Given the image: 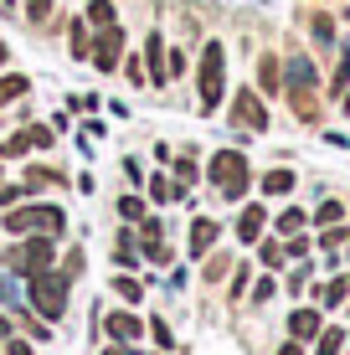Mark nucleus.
Instances as JSON below:
<instances>
[{
  "mask_svg": "<svg viewBox=\"0 0 350 355\" xmlns=\"http://www.w3.org/2000/svg\"><path fill=\"white\" fill-rule=\"evenodd\" d=\"M52 6H57V0H21V10H26V21H31V26H42V21L52 16Z\"/></svg>",
  "mask_w": 350,
  "mask_h": 355,
  "instance_id": "33",
  "label": "nucleus"
},
{
  "mask_svg": "<svg viewBox=\"0 0 350 355\" xmlns=\"http://www.w3.org/2000/svg\"><path fill=\"white\" fill-rule=\"evenodd\" d=\"M26 93H31V78H26V72H0V108L16 103V98H26Z\"/></svg>",
  "mask_w": 350,
  "mask_h": 355,
  "instance_id": "19",
  "label": "nucleus"
},
{
  "mask_svg": "<svg viewBox=\"0 0 350 355\" xmlns=\"http://www.w3.org/2000/svg\"><path fill=\"white\" fill-rule=\"evenodd\" d=\"M119 72H124V78L134 83V88H150V78H144V57H139V52H129L124 62H119Z\"/></svg>",
  "mask_w": 350,
  "mask_h": 355,
  "instance_id": "28",
  "label": "nucleus"
},
{
  "mask_svg": "<svg viewBox=\"0 0 350 355\" xmlns=\"http://www.w3.org/2000/svg\"><path fill=\"white\" fill-rule=\"evenodd\" d=\"M288 191H294V170H288V165H279V170L263 175V196H288Z\"/></svg>",
  "mask_w": 350,
  "mask_h": 355,
  "instance_id": "24",
  "label": "nucleus"
},
{
  "mask_svg": "<svg viewBox=\"0 0 350 355\" xmlns=\"http://www.w3.org/2000/svg\"><path fill=\"white\" fill-rule=\"evenodd\" d=\"M46 268H57V237H46V232H26V242L6 252V273L16 278H36Z\"/></svg>",
  "mask_w": 350,
  "mask_h": 355,
  "instance_id": "1",
  "label": "nucleus"
},
{
  "mask_svg": "<svg viewBox=\"0 0 350 355\" xmlns=\"http://www.w3.org/2000/svg\"><path fill=\"white\" fill-rule=\"evenodd\" d=\"M67 227V211L52 201H26V206H10L6 211V232H16V237H26V232H46V237H62Z\"/></svg>",
  "mask_w": 350,
  "mask_h": 355,
  "instance_id": "2",
  "label": "nucleus"
},
{
  "mask_svg": "<svg viewBox=\"0 0 350 355\" xmlns=\"http://www.w3.org/2000/svg\"><path fill=\"white\" fill-rule=\"evenodd\" d=\"M258 258L268 263V268H283L288 263V248H283L279 237H258Z\"/></svg>",
  "mask_w": 350,
  "mask_h": 355,
  "instance_id": "26",
  "label": "nucleus"
},
{
  "mask_svg": "<svg viewBox=\"0 0 350 355\" xmlns=\"http://www.w3.org/2000/svg\"><path fill=\"white\" fill-rule=\"evenodd\" d=\"M114 263H119V268H134V263H139V237H134V232H119V242H114Z\"/></svg>",
  "mask_w": 350,
  "mask_h": 355,
  "instance_id": "23",
  "label": "nucleus"
},
{
  "mask_svg": "<svg viewBox=\"0 0 350 355\" xmlns=\"http://www.w3.org/2000/svg\"><path fill=\"white\" fill-rule=\"evenodd\" d=\"M26 150H31V134L21 129V134H10V139L0 144V160H21V155H26Z\"/></svg>",
  "mask_w": 350,
  "mask_h": 355,
  "instance_id": "30",
  "label": "nucleus"
},
{
  "mask_svg": "<svg viewBox=\"0 0 350 355\" xmlns=\"http://www.w3.org/2000/svg\"><path fill=\"white\" fill-rule=\"evenodd\" d=\"M144 258H150V263H170V248H165V242H144Z\"/></svg>",
  "mask_w": 350,
  "mask_h": 355,
  "instance_id": "38",
  "label": "nucleus"
},
{
  "mask_svg": "<svg viewBox=\"0 0 350 355\" xmlns=\"http://www.w3.org/2000/svg\"><path fill=\"white\" fill-rule=\"evenodd\" d=\"M0 345H6V355H31L26 340H0Z\"/></svg>",
  "mask_w": 350,
  "mask_h": 355,
  "instance_id": "44",
  "label": "nucleus"
},
{
  "mask_svg": "<svg viewBox=\"0 0 350 355\" xmlns=\"http://www.w3.org/2000/svg\"><path fill=\"white\" fill-rule=\"evenodd\" d=\"M165 201H186V186H175L170 175H155L150 180V206H165Z\"/></svg>",
  "mask_w": 350,
  "mask_h": 355,
  "instance_id": "21",
  "label": "nucleus"
},
{
  "mask_svg": "<svg viewBox=\"0 0 350 355\" xmlns=\"http://www.w3.org/2000/svg\"><path fill=\"white\" fill-rule=\"evenodd\" d=\"M0 175H6V160H0Z\"/></svg>",
  "mask_w": 350,
  "mask_h": 355,
  "instance_id": "49",
  "label": "nucleus"
},
{
  "mask_svg": "<svg viewBox=\"0 0 350 355\" xmlns=\"http://www.w3.org/2000/svg\"><path fill=\"white\" fill-rule=\"evenodd\" d=\"M144 329H155V340H160V345H170V324H165V320H150Z\"/></svg>",
  "mask_w": 350,
  "mask_h": 355,
  "instance_id": "43",
  "label": "nucleus"
},
{
  "mask_svg": "<svg viewBox=\"0 0 350 355\" xmlns=\"http://www.w3.org/2000/svg\"><path fill=\"white\" fill-rule=\"evenodd\" d=\"M340 345H345L340 329H320V350H315V355H340Z\"/></svg>",
  "mask_w": 350,
  "mask_h": 355,
  "instance_id": "35",
  "label": "nucleus"
},
{
  "mask_svg": "<svg viewBox=\"0 0 350 355\" xmlns=\"http://www.w3.org/2000/svg\"><path fill=\"white\" fill-rule=\"evenodd\" d=\"M216 237H222V222H216V216H196V222H191V258H207V252L216 248Z\"/></svg>",
  "mask_w": 350,
  "mask_h": 355,
  "instance_id": "9",
  "label": "nucleus"
},
{
  "mask_svg": "<svg viewBox=\"0 0 350 355\" xmlns=\"http://www.w3.org/2000/svg\"><path fill=\"white\" fill-rule=\"evenodd\" d=\"M196 175H201V170H196V160H186V155H180V160H175V186H191Z\"/></svg>",
  "mask_w": 350,
  "mask_h": 355,
  "instance_id": "37",
  "label": "nucleus"
},
{
  "mask_svg": "<svg viewBox=\"0 0 350 355\" xmlns=\"http://www.w3.org/2000/svg\"><path fill=\"white\" fill-rule=\"evenodd\" d=\"M345 237H350V232H345L340 222H335V227H324V237H320V248H324V252H330V258H335V252H340V248H345Z\"/></svg>",
  "mask_w": 350,
  "mask_h": 355,
  "instance_id": "34",
  "label": "nucleus"
},
{
  "mask_svg": "<svg viewBox=\"0 0 350 355\" xmlns=\"http://www.w3.org/2000/svg\"><path fill=\"white\" fill-rule=\"evenodd\" d=\"M0 6H16V0H0Z\"/></svg>",
  "mask_w": 350,
  "mask_h": 355,
  "instance_id": "48",
  "label": "nucleus"
},
{
  "mask_svg": "<svg viewBox=\"0 0 350 355\" xmlns=\"http://www.w3.org/2000/svg\"><path fill=\"white\" fill-rule=\"evenodd\" d=\"M67 52L72 57H78V62H88V52H93V26H88V21H72V26H67Z\"/></svg>",
  "mask_w": 350,
  "mask_h": 355,
  "instance_id": "17",
  "label": "nucleus"
},
{
  "mask_svg": "<svg viewBox=\"0 0 350 355\" xmlns=\"http://www.w3.org/2000/svg\"><path fill=\"white\" fill-rule=\"evenodd\" d=\"M114 293H119L124 304H139V299H144V284H139V278H124V273H119V278H114Z\"/></svg>",
  "mask_w": 350,
  "mask_h": 355,
  "instance_id": "31",
  "label": "nucleus"
},
{
  "mask_svg": "<svg viewBox=\"0 0 350 355\" xmlns=\"http://www.w3.org/2000/svg\"><path fill=\"white\" fill-rule=\"evenodd\" d=\"M26 299H31V309L42 314V320H62L67 314V288H72V278L62 273V268H46V273H36L26 278Z\"/></svg>",
  "mask_w": 350,
  "mask_h": 355,
  "instance_id": "5",
  "label": "nucleus"
},
{
  "mask_svg": "<svg viewBox=\"0 0 350 355\" xmlns=\"http://www.w3.org/2000/svg\"><path fill=\"white\" fill-rule=\"evenodd\" d=\"M263 232H268V211H263V206H243V211H237V237L258 242Z\"/></svg>",
  "mask_w": 350,
  "mask_h": 355,
  "instance_id": "13",
  "label": "nucleus"
},
{
  "mask_svg": "<svg viewBox=\"0 0 350 355\" xmlns=\"http://www.w3.org/2000/svg\"><path fill=\"white\" fill-rule=\"evenodd\" d=\"M309 36H315L320 46H335V16L330 10H309Z\"/></svg>",
  "mask_w": 350,
  "mask_h": 355,
  "instance_id": "22",
  "label": "nucleus"
},
{
  "mask_svg": "<svg viewBox=\"0 0 350 355\" xmlns=\"http://www.w3.org/2000/svg\"><path fill=\"white\" fill-rule=\"evenodd\" d=\"M82 21H88L93 31H103V26L119 21V10H114V0H88V6H82Z\"/></svg>",
  "mask_w": 350,
  "mask_h": 355,
  "instance_id": "20",
  "label": "nucleus"
},
{
  "mask_svg": "<svg viewBox=\"0 0 350 355\" xmlns=\"http://www.w3.org/2000/svg\"><path fill=\"white\" fill-rule=\"evenodd\" d=\"M283 98H288V108H294L304 124H320V119H324V108H320V88H283Z\"/></svg>",
  "mask_w": 350,
  "mask_h": 355,
  "instance_id": "10",
  "label": "nucleus"
},
{
  "mask_svg": "<svg viewBox=\"0 0 350 355\" xmlns=\"http://www.w3.org/2000/svg\"><path fill=\"white\" fill-rule=\"evenodd\" d=\"M258 93H263V98L283 93V62H279L273 52H263V57H258Z\"/></svg>",
  "mask_w": 350,
  "mask_h": 355,
  "instance_id": "12",
  "label": "nucleus"
},
{
  "mask_svg": "<svg viewBox=\"0 0 350 355\" xmlns=\"http://www.w3.org/2000/svg\"><path fill=\"white\" fill-rule=\"evenodd\" d=\"M26 134H31V150H52V139H57L46 124H26Z\"/></svg>",
  "mask_w": 350,
  "mask_h": 355,
  "instance_id": "36",
  "label": "nucleus"
},
{
  "mask_svg": "<svg viewBox=\"0 0 350 355\" xmlns=\"http://www.w3.org/2000/svg\"><path fill=\"white\" fill-rule=\"evenodd\" d=\"M207 175H211V186L222 191L227 201H243V196L252 191V165H247L243 150H216L211 165H207Z\"/></svg>",
  "mask_w": 350,
  "mask_h": 355,
  "instance_id": "3",
  "label": "nucleus"
},
{
  "mask_svg": "<svg viewBox=\"0 0 350 355\" xmlns=\"http://www.w3.org/2000/svg\"><path fill=\"white\" fill-rule=\"evenodd\" d=\"M320 329H324L320 309H294V314H288V335H294V340H315Z\"/></svg>",
  "mask_w": 350,
  "mask_h": 355,
  "instance_id": "15",
  "label": "nucleus"
},
{
  "mask_svg": "<svg viewBox=\"0 0 350 355\" xmlns=\"http://www.w3.org/2000/svg\"><path fill=\"white\" fill-rule=\"evenodd\" d=\"M144 206H150V201H144V196H134V191H124V196H119V216H124V222H139V216H144Z\"/></svg>",
  "mask_w": 350,
  "mask_h": 355,
  "instance_id": "29",
  "label": "nucleus"
},
{
  "mask_svg": "<svg viewBox=\"0 0 350 355\" xmlns=\"http://www.w3.org/2000/svg\"><path fill=\"white\" fill-rule=\"evenodd\" d=\"M283 88H320V72H315V62H309L304 52L288 57V67H283Z\"/></svg>",
  "mask_w": 350,
  "mask_h": 355,
  "instance_id": "11",
  "label": "nucleus"
},
{
  "mask_svg": "<svg viewBox=\"0 0 350 355\" xmlns=\"http://www.w3.org/2000/svg\"><path fill=\"white\" fill-rule=\"evenodd\" d=\"M279 355H304V350H299V340H288V345H283Z\"/></svg>",
  "mask_w": 350,
  "mask_h": 355,
  "instance_id": "45",
  "label": "nucleus"
},
{
  "mask_svg": "<svg viewBox=\"0 0 350 355\" xmlns=\"http://www.w3.org/2000/svg\"><path fill=\"white\" fill-rule=\"evenodd\" d=\"M232 129L237 134H268V103H263V93L252 83L232 93Z\"/></svg>",
  "mask_w": 350,
  "mask_h": 355,
  "instance_id": "6",
  "label": "nucleus"
},
{
  "mask_svg": "<svg viewBox=\"0 0 350 355\" xmlns=\"http://www.w3.org/2000/svg\"><path fill=\"white\" fill-rule=\"evenodd\" d=\"M304 222H309V211H304V206H283V211H279V222H273V227H279L283 237H294V232H304Z\"/></svg>",
  "mask_w": 350,
  "mask_h": 355,
  "instance_id": "25",
  "label": "nucleus"
},
{
  "mask_svg": "<svg viewBox=\"0 0 350 355\" xmlns=\"http://www.w3.org/2000/svg\"><path fill=\"white\" fill-rule=\"evenodd\" d=\"M124 180H129V186H139V180H144V165L134 160V155H129V160H124Z\"/></svg>",
  "mask_w": 350,
  "mask_h": 355,
  "instance_id": "39",
  "label": "nucleus"
},
{
  "mask_svg": "<svg viewBox=\"0 0 350 355\" xmlns=\"http://www.w3.org/2000/svg\"><path fill=\"white\" fill-rule=\"evenodd\" d=\"M62 273H67V278H78V273H82V252H78V248H72V252H67V263H62Z\"/></svg>",
  "mask_w": 350,
  "mask_h": 355,
  "instance_id": "41",
  "label": "nucleus"
},
{
  "mask_svg": "<svg viewBox=\"0 0 350 355\" xmlns=\"http://www.w3.org/2000/svg\"><path fill=\"white\" fill-rule=\"evenodd\" d=\"M340 103H345V119H350V93H345V98H340Z\"/></svg>",
  "mask_w": 350,
  "mask_h": 355,
  "instance_id": "47",
  "label": "nucleus"
},
{
  "mask_svg": "<svg viewBox=\"0 0 350 355\" xmlns=\"http://www.w3.org/2000/svg\"><path fill=\"white\" fill-rule=\"evenodd\" d=\"M196 93H201V114L222 108V98H227V46H222V42H207V46H201Z\"/></svg>",
  "mask_w": 350,
  "mask_h": 355,
  "instance_id": "4",
  "label": "nucleus"
},
{
  "mask_svg": "<svg viewBox=\"0 0 350 355\" xmlns=\"http://www.w3.org/2000/svg\"><path fill=\"white\" fill-rule=\"evenodd\" d=\"M88 62L98 67V72H119V62H124V26H103V31H93V52H88Z\"/></svg>",
  "mask_w": 350,
  "mask_h": 355,
  "instance_id": "7",
  "label": "nucleus"
},
{
  "mask_svg": "<svg viewBox=\"0 0 350 355\" xmlns=\"http://www.w3.org/2000/svg\"><path fill=\"white\" fill-rule=\"evenodd\" d=\"M315 222H320V227H335V222H345V201H320Z\"/></svg>",
  "mask_w": 350,
  "mask_h": 355,
  "instance_id": "32",
  "label": "nucleus"
},
{
  "mask_svg": "<svg viewBox=\"0 0 350 355\" xmlns=\"http://www.w3.org/2000/svg\"><path fill=\"white\" fill-rule=\"evenodd\" d=\"M144 78H150V88H165L170 83V46H165V36L160 31H150L144 36Z\"/></svg>",
  "mask_w": 350,
  "mask_h": 355,
  "instance_id": "8",
  "label": "nucleus"
},
{
  "mask_svg": "<svg viewBox=\"0 0 350 355\" xmlns=\"http://www.w3.org/2000/svg\"><path fill=\"white\" fill-rule=\"evenodd\" d=\"M57 180H62V175H57L52 165H31V170H26V180H21V186H26V191H42V186H57Z\"/></svg>",
  "mask_w": 350,
  "mask_h": 355,
  "instance_id": "27",
  "label": "nucleus"
},
{
  "mask_svg": "<svg viewBox=\"0 0 350 355\" xmlns=\"http://www.w3.org/2000/svg\"><path fill=\"white\" fill-rule=\"evenodd\" d=\"M6 62H10V46H6V42H0V67H6Z\"/></svg>",
  "mask_w": 350,
  "mask_h": 355,
  "instance_id": "46",
  "label": "nucleus"
},
{
  "mask_svg": "<svg viewBox=\"0 0 350 355\" xmlns=\"http://www.w3.org/2000/svg\"><path fill=\"white\" fill-rule=\"evenodd\" d=\"M103 329H108V335H114V340H129V345H134V340L144 335V324H139V320H134V314H129V309L108 314V320H103Z\"/></svg>",
  "mask_w": 350,
  "mask_h": 355,
  "instance_id": "14",
  "label": "nucleus"
},
{
  "mask_svg": "<svg viewBox=\"0 0 350 355\" xmlns=\"http://www.w3.org/2000/svg\"><path fill=\"white\" fill-rule=\"evenodd\" d=\"M21 196H26V186H0V206H16Z\"/></svg>",
  "mask_w": 350,
  "mask_h": 355,
  "instance_id": "40",
  "label": "nucleus"
},
{
  "mask_svg": "<svg viewBox=\"0 0 350 355\" xmlns=\"http://www.w3.org/2000/svg\"><path fill=\"white\" fill-rule=\"evenodd\" d=\"M273 288H279V284H273V278H258V288H252V299H258V304H263V299H273Z\"/></svg>",
  "mask_w": 350,
  "mask_h": 355,
  "instance_id": "42",
  "label": "nucleus"
},
{
  "mask_svg": "<svg viewBox=\"0 0 350 355\" xmlns=\"http://www.w3.org/2000/svg\"><path fill=\"white\" fill-rule=\"evenodd\" d=\"M315 299H320V309H340V304L350 299V278H330V284H320Z\"/></svg>",
  "mask_w": 350,
  "mask_h": 355,
  "instance_id": "18",
  "label": "nucleus"
},
{
  "mask_svg": "<svg viewBox=\"0 0 350 355\" xmlns=\"http://www.w3.org/2000/svg\"><path fill=\"white\" fill-rule=\"evenodd\" d=\"M330 98H345V88H350V46H340L335 42V72H330Z\"/></svg>",
  "mask_w": 350,
  "mask_h": 355,
  "instance_id": "16",
  "label": "nucleus"
},
{
  "mask_svg": "<svg viewBox=\"0 0 350 355\" xmlns=\"http://www.w3.org/2000/svg\"><path fill=\"white\" fill-rule=\"evenodd\" d=\"M345 252H350V237H345Z\"/></svg>",
  "mask_w": 350,
  "mask_h": 355,
  "instance_id": "50",
  "label": "nucleus"
}]
</instances>
